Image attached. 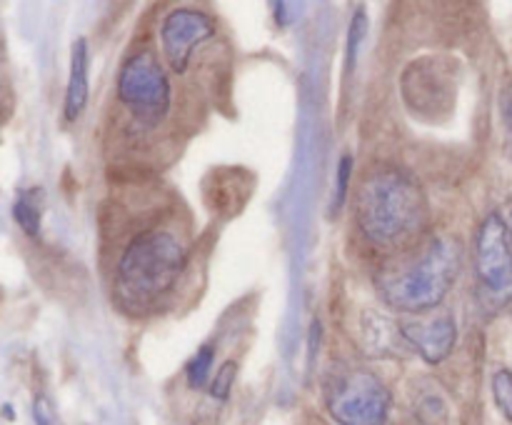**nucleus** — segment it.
Here are the masks:
<instances>
[{"mask_svg":"<svg viewBox=\"0 0 512 425\" xmlns=\"http://www.w3.org/2000/svg\"><path fill=\"white\" fill-rule=\"evenodd\" d=\"M365 28H368V18H365L363 10L353 15V23H350V35H348V70H353L355 58H358V48L365 38Z\"/></svg>","mask_w":512,"mask_h":425,"instance_id":"14","label":"nucleus"},{"mask_svg":"<svg viewBox=\"0 0 512 425\" xmlns=\"http://www.w3.org/2000/svg\"><path fill=\"white\" fill-rule=\"evenodd\" d=\"M493 395L503 415L512 420V373L510 370H498L493 375Z\"/></svg>","mask_w":512,"mask_h":425,"instance_id":"13","label":"nucleus"},{"mask_svg":"<svg viewBox=\"0 0 512 425\" xmlns=\"http://www.w3.org/2000/svg\"><path fill=\"white\" fill-rule=\"evenodd\" d=\"M88 65L90 53L85 38H78L70 50V75H68V88H65V103L63 113L65 120H78L83 115L85 105H88L90 95V80H88Z\"/></svg>","mask_w":512,"mask_h":425,"instance_id":"9","label":"nucleus"},{"mask_svg":"<svg viewBox=\"0 0 512 425\" xmlns=\"http://www.w3.org/2000/svg\"><path fill=\"white\" fill-rule=\"evenodd\" d=\"M328 408L340 425H385L390 390L370 370H350L330 388Z\"/></svg>","mask_w":512,"mask_h":425,"instance_id":"6","label":"nucleus"},{"mask_svg":"<svg viewBox=\"0 0 512 425\" xmlns=\"http://www.w3.org/2000/svg\"><path fill=\"white\" fill-rule=\"evenodd\" d=\"M460 243L453 238H433L420 258L380 275L383 298L405 313H423L443 303L460 273Z\"/></svg>","mask_w":512,"mask_h":425,"instance_id":"2","label":"nucleus"},{"mask_svg":"<svg viewBox=\"0 0 512 425\" xmlns=\"http://www.w3.org/2000/svg\"><path fill=\"white\" fill-rule=\"evenodd\" d=\"M118 98L145 125H158L168 115L170 80L150 50L125 60L118 75Z\"/></svg>","mask_w":512,"mask_h":425,"instance_id":"4","label":"nucleus"},{"mask_svg":"<svg viewBox=\"0 0 512 425\" xmlns=\"http://www.w3.org/2000/svg\"><path fill=\"white\" fill-rule=\"evenodd\" d=\"M213 360H215L213 345H203V348H200L198 353L190 358L188 368H185V375H188L190 388L198 390V388H203L205 383H208L210 370H213Z\"/></svg>","mask_w":512,"mask_h":425,"instance_id":"11","label":"nucleus"},{"mask_svg":"<svg viewBox=\"0 0 512 425\" xmlns=\"http://www.w3.org/2000/svg\"><path fill=\"white\" fill-rule=\"evenodd\" d=\"M475 278L488 308H503L512 300V248L505 220L490 213L475 238Z\"/></svg>","mask_w":512,"mask_h":425,"instance_id":"5","label":"nucleus"},{"mask_svg":"<svg viewBox=\"0 0 512 425\" xmlns=\"http://www.w3.org/2000/svg\"><path fill=\"white\" fill-rule=\"evenodd\" d=\"M33 420L35 425H60L55 405L50 403L48 395H38V398L33 400Z\"/></svg>","mask_w":512,"mask_h":425,"instance_id":"16","label":"nucleus"},{"mask_svg":"<svg viewBox=\"0 0 512 425\" xmlns=\"http://www.w3.org/2000/svg\"><path fill=\"white\" fill-rule=\"evenodd\" d=\"M355 220L360 233L378 248H403L425 230L428 200L410 173L378 168L360 183Z\"/></svg>","mask_w":512,"mask_h":425,"instance_id":"1","label":"nucleus"},{"mask_svg":"<svg viewBox=\"0 0 512 425\" xmlns=\"http://www.w3.org/2000/svg\"><path fill=\"white\" fill-rule=\"evenodd\" d=\"M215 35V20L203 10L178 8L168 13L160 25V43L173 73H185L193 60L195 48Z\"/></svg>","mask_w":512,"mask_h":425,"instance_id":"7","label":"nucleus"},{"mask_svg":"<svg viewBox=\"0 0 512 425\" xmlns=\"http://www.w3.org/2000/svg\"><path fill=\"white\" fill-rule=\"evenodd\" d=\"M403 338L410 348L420 353V358L430 365H438L453 353L455 340H458V328L450 315H438L430 320H418V323H405Z\"/></svg>","mask_w":512,"mask_h":425,"instance_id":"8","label":"nucleus"},{"mask_svg":"<svg viewBox=\"0 0 512 425\" xmlns=\"http://www.w3.org/2000/svg\"><path fill=\"white\" fill-rule=\"evenodd\" d=\"M505 120H508V130H510V135H512V95H510V100H508V108H505Z\"/></svg>","mask_w":512,"mask_h":425,"instance_id":"17","label":"nucleus"},{"mask_svg":"<svg viewBox=\"0 0 512 425\" xmlns=\"http://www.w3.org/2000/svg\"><path fill=\"white\" fill-rule=\"evenodd\" d=\"M235 378H238V363H235V360H225L218 368V373H215L213 385H210V395H213L215 400H220V403L228 400Z\"/></svg>","mask_w":512,"mask_h":425,"instance_id":"12","label":"nucleus"},{"mask_svg":"<svg viewBox=\"0 0 512 425\" xmlns=\"http://www.w3.org/2000/svg\"><path fill=\"white\" fill-rule=\"evenodd\" d=\"M13 218L25 235H30V238H38L40 220H43V213H40V188L23 190V193L15 198Z\"/></svg>","mask_w":512,"mask_h":425,"instance_id":"10","label":"nucleus"},{"mask_svg":"<svg viewBox=\"0 0 512 425\" xmlns=\"http://www.w3.org/2000/svg\"><path fill=\"white\" fill-rule=\"evenodd\" d=\"M350 175H353V158H350V155H343L338 163V178H335V208H340L345 195H348Z\"/></svg>","mask_w":512,"mask_h":425,"instance_id":"15","label":"nucleus"},{"mask_svg":"<svg viewBox=\"0 0 512 425\" xmlns=\"http://www.w3.org/2000/svg\"><path fill=\"white\" fill-rule=\"evenodd\" d=\"M185 245L170 230H145L130 240L118 263V288L130 300L160 298L178 283L185 268Z\"/></svg>","mask_w":512,"mask_h":425,"instance_id":"3","label":"nucleus"}]
</instances>
